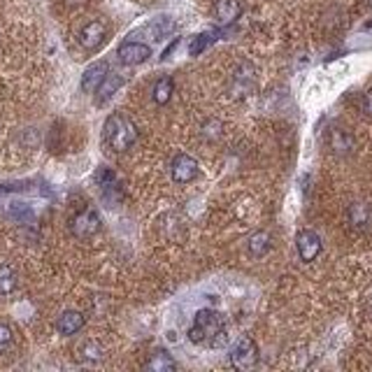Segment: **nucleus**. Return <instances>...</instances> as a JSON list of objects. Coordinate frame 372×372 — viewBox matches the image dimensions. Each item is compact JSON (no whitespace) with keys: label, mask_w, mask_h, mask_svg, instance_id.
<instances>
[{"label":"nucleus","mask_w":372,"mask_h":372,"mask_svg":"<svg viewBox=\"0 0 372 372\" xmlns=\"http://www.w3.org/2000/svg\"><path fill=\"white\" fill-rule=\"evenodd\" d=\"M84 326V314L82 312H75V310H68V312H63L61 314V319L56 321V328H59V333L61 335H75L79 333Z\"/></svg>","instance_id":"obj_11"},{"label":"nucleus","mask_w":372,"mask_h":372,"mask_svg":"<svg viewBox=\"0 0 372 372\" xmlns=\"http://www.w3.org/2000/svg\"><path fill=\"white\" fill-rule=\"evenodd\" d=\"M215 17L224 26H231L242 17V5L240 0H217L215 3Z\"/></svg>","instance_id":"obj_9"},{"label":"nucleus","mask_w":372,"mask_h":372,"mask_svg":"<svg viewBox=\"0 0 372 372\" xmlns=\"http://www.w3.org/2000/svg\"><path fill=\"white\" fill-rule=\"evenodd\" d=\"M119 86H121V77L114 73H107L105 79H102L100 86L96 89V105H105V102L116 93Z\"/></svg>","instance_id":"obj_13"},{"label":"nucleus","mask_w":372,"mask_h":372,"mask_svg":"<svg viewBox=\"0 0 372 372\" xmlns=\"http://www.w3.org/2000/svg\"><path fill=\"white\" fill-rule=\"evenodd\" d=\"M370 7H372V0H370Z\"/></svg>","instance_id":"obj_22"},{"label":"nucleus","mask_w":372,"mask_h":372,"mask_svg":"<svg viewBox=\"0 0 372 372\" xmlns=\"http://www.w3.org/2000/svg\"><path fill=\"white\" fill-rule=\"evenodd\" d=\"M107 37V26L102 21H89L79 33V44L84 47L86 52H96L98 47L105 42Z\"/></svg>","instance_id":"obj_8"},{"label":"nucleus","mask_w":372,"mask_h":372,"mask_svg":"<svg viewBox=\"0 0 372 372\" xmlns=\"http://www.w3.org/2000/svg\"><path fill=\"white\" fill-rule=\"evenodd\" d=\"M100 226H102L100 215L93 208L82 210L73 221H70V231H73V235L79 237V240H89V237H93L100 231Z\"/></svg>","instance_id":"obj_4"},{"label":"nucleus","mask_w":372,"mask_h":372,"mask_svg":"<svg viewBox=\"0 0 372 372\" xmlns=\"http://www.w3.org/2000/svg\"><path fill=\"white\" fill-rule=\"evenodd\" d=\"M105 75H107V63L105 61L91 63V66L86 68L84 75H82V91L84 93H93L100 86L102 79H105Z\"/></svg>","instance_id":"obj_10"},{"label":"nucleus","mask_w":372,"mask_h":372,"mask_svg":"<svg viewBox=\"0 0 372 372\" xmlns=\"http://www.w3.org/2000/svg\"><path fill=\"white\" fill-rule=\"evenodd\" d=\"M352 147H354V140H352V136L344 128H333V131H330V149H333L335 154H347Z\"/></svg>","instance_id":"obj_16"},{"label":"nucleus","mask_w":372,"mask_h":372,"mask_svg":"<svg viewBox=\"0 0 372 372\" xmlns=\"http://www.w3.org/2000/svg\"><path fill=\"white\" fill-rule=\"evenodd\" d=\"M116 54L124 66H140V63L149 61V56H152V47L145 42H133V40H128V42L119 47Z\"/></svg>","instance_id":"obj_6"},{"label":"nucleus","mask_w":372,"mask_h":372,"mask_svg":"<svg viewBox=\"0 0 372 372\" xmlns=\"http://www.w3.org/2000/svg\"><path fill=\"white\" fill-rule=\"evenodd\" d=\"M170 172L177 184H188V181H193L198 177V161L188 154H177L172 158Z\"/></svg>","instance_id":"obj_5"},{"label":"nucleus","mask_w":372,"mask_h":372,"mask_svg":"<svg viewBox=\"0 0 372 372\" xmlns=\"http://www.w3.org/2000/svg\"><path fill=\"white\" fill-rule=\"evenodd\" d=\"M212 42V35L210 33H200V35H196L193 37V42L188 44V54L191 56H198V54H203L205 49H208V44Z\"/></svg>","instance_id":"obj_19"},{"label":"nucleus","mask_w":372,"mask_h":372,"mask_svg":"<svg viewBox=\"0 0 372 372\" xmlns=\"http://www.w3.org/2000/svg\"><path fill=\"white\" fill-rule=\"evenodd\" d=\"M79 354H82V359H86V361H100L102 359V349L96 342H86L82 349H79Z\"/></svg>","instance_id":"obj_20"},{"label":"nucleus","mask_w":372,"mask_h":372,"mask_svg":"<svg viewBox=\"0 0 372 372\" xmlns=\"http://www.w3.org/2000/svg\"><path fill=\"white\" fill-rule=\"evenodd\" d=\"M231 366L240 372L254 370L258 366V347L251 337H242L231 352Z\"/></svg>","instance_id":"obj_3"},{"label":"nucleus","mask_w":372,"mask_h":372,"mask_svg":"<svg viewBox=\"0 0 372 372\" xmlns=\"http://www.w3.org/2000/svg\"><path fill=\"white\" fill-rule=\"evenodd\" d=\"M188 340L193 344H205L212 349H221L228 342L224 316L217 310H198L193 316V323L188 326Z\"/></svg>","instance_id":"obj_1"},{"label":"nucleus","mask_w":372,"mask_h":372,"mask_svg":"<svg viewBox=\"0 0 372 372\" xmlns=\"http://www.w3.org/2000/svg\"><path fill=\"white\" fill-rule=\"evenodd\" d=\"M349 221L354 228H366L370 224V208L366 203H354L349 208Z\"/></svg>","instance_id":"obj_17"},{"label":"nucleus","mask_w":372,"mask_h":372,"mask_svg":"<svg viewBox=\"0 0 372 372\" xmlns=\"http://www.w3.org/2000/svg\"><path fill=\"white\" fill-rule=\"evenodd\" d=\"M138 140V126L128 116L116 112L109 114L105 126H102V142L112 149V152H128Z\"/></svg>","instance_id":"obj_2"},{"label":"nucleus","mask_w":372,"mask_h":372,"mask_svg":"<svg viewBox=\"0 0 372 372\" xmlns=\"http://www.w3.org/2000/svg\"><path fill=\"white\" fill-rule=\"evenodd\" d=\"M145 368L152 370V372H172L175 370V361H172V356L165 349H156V352L149 354Z\"/></svg>","instance_id":"obj_12"},{"label":"nucleus","mask_w":372,"mask_h":372,"mask_svg":"<svg viewBox=\"0 0 372 372\" xmlns=\"http://www.w3.org/2000/svg\"><path fill=\"white\" fill-rule=\"evenodd\" d=\"M172 91H175V82H172V77L156 79L154 91H152L154 102H156V105H168L170 98H172Z\"/></svg>","instance_id":"obj_14"},{"label":"nucleus","mask_w":372,"mask_h":372,"mask_svg":"<svg viewBox=\"0 0 372 372\" xmlns=\"http://www.w3.org/2000/svg\"><path fill=\"white\" fill-rule=\"evenodd\" d=\"M17 287V275L12 265H0V296H10Z\"/></svg>","instance_id":"obj_18"},{"label":"nucleus","mask_w":372,"mask_h":372,"mask_svg":"<svg viewBox=\"0 0 372 372\" xmlns=\"http://www.w3.org/2000/svg\"><path fill=\"white\" fill-rule=\"evenodd\" d=\"M12 328L5 326V323H0V354H5L7 349L12 347Z\"/></svg>","instance_id":"obj_21"},{"label":"nucleus","mask_w":372,"mask_h":372,"mask_svg":"<svg viewBox=\"0 0 372 372\" xmlns=\"http://www.w3.org/2000/svg\"><path fill=\"white\" fill-rule=\"evenodd\" d=\"M247 247H249V254L254 256V258L265 256V254H268V249H270V233H268V231H258V233H254V235L249 237Z\"/></svg>","instance_id":"obj_15"},{"label":"nucleus","mask_w":372,"mask_h":372,"mask_svg":"<svg viewBox=\"0 0 372 372\" xmlns=\"http://www.w3.org/2000/svg\"><path fill=\"white\" fill-rule=\"evenodd\" d=\"M296 249H298L300 260L312 263V260L321 254V237L314 231H300L296 235Z\"/></svg>","instance_id":"obj_7"}]
</instances>
